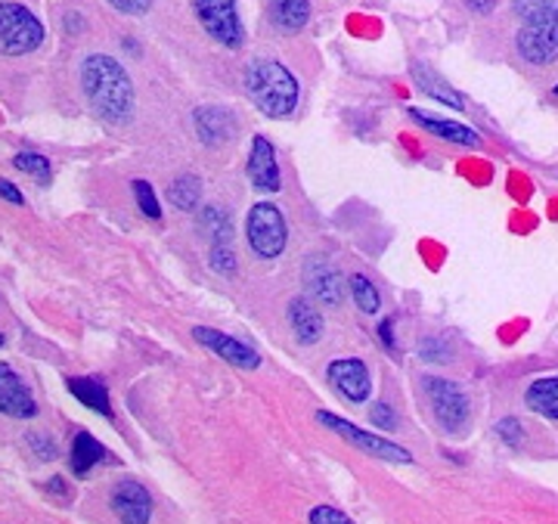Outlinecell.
I'll return each mask as SVG.
<instances>
[{
    "instance_id": "obj_5",
    "label": "cell",
    "mask_w": 558,
    "mask_h": 524,
    "mask_svg": "<svg viewBox=\"0 0 558 524\" xmlns=\"http://www.w3.org/2000/svg\"><path fill=\"white\" fill-rule=\"evenodd\" d=\"M245 240L264 261H274L282 255V248L289 242V227H286V218L277 205H270V202L252 205V211L245 218Z\"/></svg>"
},
{
    "instance_id": "obj_38",
    "label": "cell",
    "mask_w": 558,
    "mask_h": 524,
    "mask_svg": "<svg viewBox=\"0 0 558 524\" xmlns=\"http://www.w3.org/2000/svg\"><path fill=\"white\" fill-rule=\"evenodd\" d=\"M469 7H472L475 13H490V10H494V0H469Z\"/></svg>"
},
{
    "instance_id": "obj_31",
    "label": "cell",
    "mask_w": 558,
    "mask_h": 524,
    "mask_svg": "<svg viewBox=\"0 0 558 524\" xmlns=\"http://www.w3.org/2000/svg\"><path fill=\"white\" fill-rule=\"evenodd\" d=\"M307 522L311 524H354L344 512L339 509H332V505H317V509H311V515H307Z\"/></svg>"
},
{
    "instance_id": "obj_19",
    "label": "cell",
    "mask_w": 558,
    "mask_h": 524,
    "mask_svg": "<svg viewBox=\"0 0 558 524\" xmlns=\"http://www.w3.org/2000/svg\"><path fill=\"white\" fill-rule=\"evenodd\" d=\"M69 391L78 398V403H84L87 410L100 413L106 419H112V403H109V388L102 379H94V376H75L69 379Z\"/></svg>"
},
{
    "instance_id": "obj_33",
    "label": "cell",
    "mask_w": 558,
    "mask_h": 524,
    "mask_svg": "<svg viewBox=\"0 0 558 524\" xmlns=\"http://www.w3.org/2000/svg\"><path fill=\"white\" fill-rule=\"evenodd\" d=\"M28 443H32V450L38 453L40 460H57V443L50 435H28Z\"/></svg>"
},
{
    "instance_id": "obj_29",
    "label": "cell",
    "mask_w": 558,
    "mask_h": 524,
    "mask_svg": "<svg viewBox=\"0 0 558 524\" xmlns=\"http://www.w3.org/2000/svg\"><path fill=\"white\" fill-rule=\"evenodd\" d=\"M134 199H137V208L146 215V218H153V221H159L161 218V205L156 199V193H153V186L149 181H134Z\"/></svg>"
},
{
    "instance_id": "obj_23",
    "label": "cell",
    "mask_w": 558,
    "mask_h": 524,
    "mask_svg": "<svg viewBox=\"0 0 558 524\" xmlns=\"http://www.w3.org/2000/svg\"><path fill=\"white\" fill-rule=\"evenodd\" d=\"M168 199L174 208L180 211H193V208H199L202 202V183L196 174H180L178 181H171L168 186Z\"/></svg>"
},
{
    "instance_id": "obj_20",
    "label": "cell",
    "mask_w": 558,
    "mask_h": 524,
    "mask_svg": "<svg viewBox=\"0 0 558 524\" xmlns=\"http://www.w3.org/2000/svg\"><path fill=\"white\" fill-rule=\"evenodd\" d=\"M102 456H106V447H102L90 431H78V435H75L72 450H69V463H72V472H75L78 478H84L94 465L102 463Z\"/></svg>"
},
{
    "instance_id": "obj_35",
    "label": "cell",
    "mask_w": 558,
    "mask_h": 524,
    "mask_svg": "<svg viewBox=\"0 0 558 524\" xmlns=\"http://www.w3.org/2000/svg\"><path fill=\"white\" fill-rule=\"evenodd\" d=\"M109 3L124 16H143L153 7V0H109Z\"/></svg>"
},
{
    "instance_id": "obj_30",
    "label": "cell",
    "mask_w": 558,
    "mask_h": 524,
    "mask_svg": "<svg viewBox=\"0 0 558 524\" xmlns=\"http://www.w3.org/2000/svg\"><path fill=\"white\" fill-rule=\"evenodd\" d=\"M369 423L376 425V428H385V431H395L398 428V413L388 406V403H373V410H369Z\"/></svg>"
},
{
    "instance_id": "obj_28",
    "label": "cell",
    "mask_w": 558,
    "mask_h": 524,
    "mask_svg": "<svg viewBox=\"0 0 558 524\" xmlns=\"http://www.w3.org/2000/svg\"><path fill=\"white\" fill-rule=\"evenodd\" d=\"M211 270H218L220 277H227V280H233L236 277V255H233V248H230V242H215L211 245Z\"/></svg>"
},
{
    "instance_id": "obj_3",
    "label": "cell",
    "mask_w": 558,
    "mask_h": 524,
    "mask_svg": "<svg viewBox=\"0 0 558 524\" xmlns=\"http://www.w3.org/2000/svg\"><path fill=\"white\" fill-rule=\"evenodd\" d=\"M422 391L428 398V406L435 413L438 425L447 435H462L469 428V416H472V406H469V394L450 379H440V376H425L422 379Z\"/></svg>"
},
{
    "instance_id": "obj_40",
    "label": "cell",
    "mask_w": 558,
    "mask_h": 524,
    "mask_svg": "<svg viewBox=\"0 0 558 524\" xmlns=\"http://www.w3.org/2000/svg\"><path fill=\"white\" fill-rule=\"evenodd\" d=\"M556 94H558V87H556Z\"/></svg>"
},
{
    "instance_id": "obj_7",
    "label": "cell",
    "mask_w": 558,
    "mask_h": 524,
    "mask_svg": "<svg viewBox=\"0 0 558 524\" xmlns=\"http://www.w3.org/2000/svg\"><path fill=\"white\" fill-rule=\"evenodd\" d=\"M196 16L202 28L223 47H242L245 28H242L240 13H236V0H193Z\"/></svg>"
},
{
    "instance_id": "obj_18",
    "label": "cell",
    "mask_w": 558,
    "mask_h": 524,
    "mask_svg": "<svg viewBox=\"0 0 558 524\" xmlns=\"http://www.w3.org/2000/svg\"><path fill=\"white\" fill-rule=\"evenodd\" d=\"M413 81H416V87L422 94H428L432 100H438L440 106H450V109H465V100H462V94L453 90L450 84L444 78H438L425 62H416L413 65Z\"/></svg>"
},
{
    "instance_id": "obj_15",
    "label": "cell",
    "mask_w": 558,
    "mask_h": 524,
    "mask_svg": "<svg viewBox=\"0 0 558 524\" xmlns=\"http://www.w3.org/2000/svg\"><path fill=\"white\" fill-rule=\"evenodd\" d=\"M193 121H196L202 143H208V146H220V143L233 141V134H236V119L223 106H202V109H196Z\"/></svg>"
},
{
    "instance_id": "obj_24",
    "label": "cell",
    "mask_w": 558,
    "mask_h": 524,
    "mask_svg": "<svg viewBox=\"0 0 558 524\" xmlns=\"http://www.w3.org/2000/svg\"><path fill=\"white\" fill-rule=\"evenodd\" d=\"M202 230L211 236V245H215V242H230L233 223H230V215L223 208L208 205V208H202Z\"/></svg>"
},
{
    "instance_id": "obj_39",
    "label": "cell",
    "mask_w": 558,
    "mask_h": 524,
    "mask_svg": "<svg viewBox=\"0 0 558 524\" xmlns=\"http://www.w3.org/2000/svg\"><path fill=\"white\" fill-rule=\"evenodd\" d=\"M0 344H3V336H0Z\"/></svg>"
},
{
    "instance_id": "obj_34",
    "label": "cell",
    "mask_w": 558,
    "mask_h": 524,
    "mask_svg": "<svg viewBox=\"0 0 558 524\" xmlns=\"http://www.w3.org/2000/svg\"><path fill=\"white\" fill-rule=\"evenodd\" d=\"M418 354H422V361H428V363L450 361V354L444 351V344H440L438 339H425V342H422V348H418Z\"/></svg>"
},
{
    "instance_id": "obj_4",
    "label": "cell",
    "mask_w": 558,
    "mask_h": 524,
    "mask_svg": "<svg viewBox=\"0 0 558 524\" xmlns=\"http://www.w3.org/2000/svg\"><path fill=\"white\" fill-rule=\"evenodd\" d=\"M44 44V25L22 3H0V53L25 57Z\"/></svg>"
},
{
    "instance_id": "obj_32",
    "label": "cell",
    "mask_w": 558,
    "mask_h": 524,
    "mask_svg": "<svg viewBox=\"0 0 558 524\" xmlns=\"http://www.w3.org/2000/svg\"><path fill=\"white\" fill-rule=\"evenodd\" d=\"M497 435L502 438V441L509 443V447H521V438H524V431H521V423H519V419H512V416L499 419Z\"/></svg>"
},
{
    "instance_id": "obj_36",
    "label": "cell",
    "mask_w": 558,
    "mask_h": 524,
    "mask_svg": "<svg viewBox=\"0 0 558 524\" xmlns=\"http://www.w3.org/2000/svg\"><path fill=\"white\" fill-rule=\"evenodd\" d=\"M0 199L13 202V205H25V196H22L20 186H13L10 181H3V178H0Z\"/></svg>"
},
{
    "instance_id": "obj_16",
    "label": "cell",
    "mask_w": 558,
    "mask_h": 524,
    "mask_svg": "<svg viewBox=\"0 0 558 524\" xmlns=\"http://www.w3.org/2000/svg\"><path fill=\"white\" fill-rule=\"evenodd\" d=\"M410 119L422 124L428 134H435L440 141L447 143H457V146H469V149H475L478 146V134L472 131V127H465V124H459V121L450 119H438V115H428V112H422V109H410Z\"/></svg>"
},
{
    "instance_id": "obj_6",
    "label": "cell",
    "mask_w": 558,
    "mask_h": 524,
    "mask_svg": "<svg viewBox=\"0 0 558 524\" xmlns=\"http://www.w3.org/2000/svg\"><path fill=\"white\" fill-rule=\"evenodd\" d=\"M317 423L326 425L329 431L341 435L344 441H351L357 450L369 453V456H376V460H385V463H413V453H410V450H403L400 443L385 441V438H379V435H373V431H366V428H357L354 423L341 419V416L329 413V410H319Z\"/></svg>"
},
{
    "instance_id": "obj_21",
    "label": "cell",
    "mask_w": 558,
    "mask_h": 524,
    "mask_svg": "<svg viewBox=\"0 0 558 524\" xmlns=\"http://www.w3.org/2000/svg\"><path fill=\"white\" fill-rule=\"evenodd\" d=\"M270 16L279 32H301L311 20V0H270Z\"/></svg>"
},
{
    "instance_id": "obj_37",
    "label": "cell",
    "mask_w": 558,
    "mask_h": 524,
    "mask_svg": "<svg viewBox=\"0 0 558 524\" xmlns=\"http://www.w3.org/2000/svg\"><path fill=\"white\" fill-rule=\"evenodd\" d=\"M379 336H381V342H385V348H388V351H395V348H398V342H395V326H391V320H381Z\"/></svg>"
},
{
    "instance_id": "obj_17",
    "label": "cell",
    "mask_w": 558,
    "mask_h": 524,
    "mask_svg": "<svg viewBox=\"0 0 558 524\" xmlns=\"http://www.w3.org/2000/svg\"><path fill=\"white\" fill-rule=\"evenodd\" d=\"M289 322L301 344H317L323 339V314L307 298H295L289 304Z\"/></svg>"
},
{
    "instance_id": "obj_8",
    "label": "cell",
    "mask_w": 558,
    "mask_h": 524,
    "mask_svg": "<svg viewBox=\"0 0 558 524\" xmlns=\"http://www.w3.org/2000/svg\"><path fill=\"white\" fill-rule=\"evenodd\" d=\"M515 44L531 65H553L558 60V22H524Z\"/></svg>"
},
{
    "instance_id": "obj_1",
    "label": "cell",
    "mask_w": 558,
    "mask_h": 524,
    "mask_svg": "<svg viewBox=\"0 0 558 524\" xmlns=\"http://www.w3.org/2000/svg\"><path fill=\"white\" fill-rule=\"evenodd\" d=\"M81 87L94 112L109 124H128L134 115V84L124 65L106 53H94L81 65Z\"/></svg>"
},
{
    "instance_id": "obj_14",
    "label": "cell",
    "mask_w": 558,
    "mask_h": 524,
    "mask_svg": "<svg viewBox=\"0 0 558 524\" xmlns=\"http://www.w3.org/2000/svg\"><path fill=\"white\" fill-rule=\"evenodd\" d=\"M248 178L252 183L264 190V193H277L282 181H279V164L277 153L267 137H255L252 141V153H248Z\"/></svg>"
},
{
    "instance_id": "obj_22",
    "label": "cell",
    "mask_w": 558,
    "mask_h": 524,
    "mask_svg": "<svg viewBox=\"0 0 558 524\" xmlns=\"http://www.w3.org/2000/svg\"><path fill=\"white\" fill-rule=\"evenodd\" d=\"M524 403H527L534 413L546 416V419H558V376L537 379V382L527 388Z\"/></svg>"
},
{
    "instance_id": "obj_10",
    "label": "cell",
    "mask_w": 558,
    "mask_h": 524,
    "mask_svg": "<svg viewBox=\"0 0 558 524\" xmlns=\"http://www.w3.org/2000/svg\"><path fill=\"white\" fill-rule=\"evenodd\" d=\"M332 388L339 391L341 398H348L351 403H366L369 391H373V379H369V369L366 363L357 357H344V361H332L326 369Z\"/></svg>"
},
{
    "instance_id": "obj_11",
    "label": "cell",
    "mask_w": 558,
    "mask_h": 524,
    "mask_svg": "<svg viewBox=\"0 0 558 524\" xmlns=\"http://www.w3.org/2000/svg\"><path fill=\"white\" fill-rule=\"evenodd\" d=\"M0 413L13 419L38 416V403L32 398L28 385L22 382L20 373L10 363H0Z\"/></svg>"
},
{
    "instance_id": "obj_25",
    "label": "cell",
    "mask_w": 558,
    "mask_h": 524,
    "mask_svg": "<svg viewBox=\"0 0 558 524\" xmlns=\"http://www.w3.org/2000/svg\"><path fill=\"white\" fill-rule=\"evenodd\" d=\"M348 285H351V295H354V302L363 314H376L379 310V289L373 285V280H366L363 273H354V277H348Z\"/></svg>"
},
{
    "instance_id": "obj_27",
    "label": "cell",
    "mask_w": 558,
    "mask_h": 524,
    "mask_svg": "<svg viewBox=\"0 0 558 524\" xmlns=\"http://www.w3.org/2000/svg\"><path fill=\"white\" fill-rule=\"evenodd\" d=\"M13 168H20L22 174L35 178L38 183L50 181V161L38 156V153H16L13 156Z\"/></svg>"
},
{
    "instance_id": "obj_9",
    "label": "cell",
    "mask_w": 558,
    "mask_h": 524,
    "mask_svg": "<svg viewBox=\"0 0 558 524\" xmlns=\"http://www.w3.org/2000/svg\"><path fill=\"white\" fill-rule=\"evenodd\" d=\"M193 336H196V342H199L202 348H208L211 354H218L220 361L233 363V366H240V369H258L260 366L258 351L248 348V344H242L240 339H233V336H227V332L208 329V326H196Z\"/></svg>"
},
{
    "instance_id": "obj_26",
    "label": "cell",
    "mask_w": 558,
    "mask_h": 524,
    "mask_svg": "<svg viewBox=\"0 0 558 524\" xmlns=\"http://www.w3.org/2000/svg\"><path fill=\"white\" fill-rule=\"evenodd\" d=\"M512 7L524 22H558V0H515Z\"/></svg>"
},
{
    "instance_id": "obj_13",
    "label": "cell",
    "mask_w": 558,
    "mask_h": 524,
    "mask_svg": "<svg viewBox=\"0 0 558 524\" xmlns=\"http://www.w3.org/2000/svg\"><path fill=\"white\" fill-rule=\"evenodd\" d=\"M112 509L121 524H149L153 519V497L140 482H119L112 487Z\"/></svg>"
},
{
    "instance_id": "obj_2",
    "label": "cell",
    "mask_w": 558,
    "mask_h": 524,
    "mask_svg": "<svg viewBox=\"0 0 558 524\" xmlns=\"http://www.w3.org/2000/svg\"><path fill=\"white\" fill-rule=\"evenodd\" d=\"M245 90L267 119H289L299 109V78L277 60L248 62Z\"/></svg>"
},
{
    "instance_id": "obj_12",
    "label": "cell",
    "mask_w": 558,
    "mask_h": 524,
    "mask_svg": "<svg viewBox=\"0 0 558 524\" xmlns=\"http://www.w3.org/2000/svg\"><path fill=\"white\" fill-rule=\"evenodd\" d=\"M304 285H307V295L317 298L319 304H326V307H339L344 302V280L326 258H311L307 261Z\"/></svg>"
}]
</instances>
